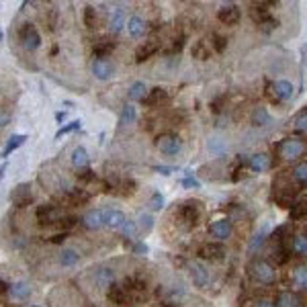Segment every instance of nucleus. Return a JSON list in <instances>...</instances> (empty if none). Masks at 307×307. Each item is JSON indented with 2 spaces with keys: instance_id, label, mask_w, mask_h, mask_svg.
<instances>
[{
  "instance_id": "obj_29",
  "label": "nucleus",
  "mask_w": 307,
  "mask_h": 307,
  "mask_svg": "<svg viewBox=\"0 0 307 307\" xmlns=\"http://www.w3.org/2000/svg\"><path fill=\"white\" fill-rule=\"evenodd\" d=\"M135 119H137V109H135L131 103H127L125 107L121 109V115H119V125H129V123H135Z\"/></svg>"
},
{
  "instance_id": "obj_18",
  "label": "nucleus",
  "mask_w": 307,
  "mask_h": 307,
  "mask_svg": "<svg viewBox=\"0 0 307 307\" xmlns=\"http://www.w3.org/2000/svg\"><path fill=\"white\" fill-rule=\"evenodd\" d=\"M123 27H127V19H125L123 9H119V7L111 9V13H109V29H111V33H121Z\"/></svg>"
},
{
  "instance_id": "obj_2",
  "label": "nucleus",
  "mask_w": 307,
  "mask_h": 307,
  "mask_svg": "<svg viewBox=\"0 0 307 307\" xmlns=\"http://www.w3.org/2000/svg\"><path fill=\"white\" fill-rule=\"evenodd\" d=\"M305 141L303 139H299V137H287V139H283L281 141V145H279V154H281V158L283 160H289V162H293V160H299L303 154H305Z\"/></svg>"
},
{
  "instance_id": "obj_56",
  "label": "nucleus",
  "mask_w": 307,
  "mask_h": 307,
  "mask_svg": "<svg viewBox=\"0 0 307 307\" xmlns=\"http://www.w3.org/2000/svg\"><path fill=\"white\" fill-rule=\"evenodd\" d=\"M5 170H7V162H5L3 166H0V180H3V178H5Z\"/></svg>"
},
{
  "instance_id": "obj_55",
  "label": "nucleus",
  "mask_w": 307,
  "mask_h": 307,
  "mask_svg": "<svg viewBox=\"0 0 307 307\" xmlns=\"http://www.w3.org/2000/svg\"><path fill=\"white\" fill-rule=\"evenodd\" d=\"M55 121H57V123L66 121V113H64V111H57V113H55Z\"/></svg>"
},
{
  "instance_id": "obj_53",
  "label": "nucleus",
  "mask_w": 307,
  "mask_h": 307,
  "mask_svg": "<svg viewBox=\"0 0 307 307\" xmlns=\"http://www.w3.org/2000/svg\"><path fill=\"white\" fill-rule=\"evenodd\" d=\"M254 307H274V303H272V301H268V299H260V301H256V303H254Z\"/></svg>"
},
{
  "instance_id": "obj_51",
  "label": "nucleus",
  "mask_w": 307,
  "mask_h": 307,
  "mask_svg": "<svg viewBox=\"0 0 307 307\" xmlns=\"http://www.w3.org/2000/svg\"><path fill=\"white\" fill-rule=\"evenodd\" d=\"M9 121H11V113H0V127L9 125Z\"/></svg>"
},
{
  "instance_id": "obj_57",
  "label": "nucleus",
  "mask_w": 307,
  "mask_h": 307,
  "mask_svg": "<svg viewBox=\"0 0 307 307\" xmlns=\"http://www.w3.org/2000/svg\"><path fill=\"white\" fill-rule=\"evenodd\" d=\"M0 41H3V29H0Z\"/></svg>"
},
{
  "instance_id": "obj_19",
  "label": "nucleus",
  "mask_w": 307,
  "mask_h": 307,
  "mask_svg": "<svg viewBox=\"0 0 307 307\" xmlns=\"http://www.w3.org/2000/svg\"><path fill=\"white\" fill-rule=\"evenodd\" d=\"M270 156L268 154H252L250 156V160H248V168L252 170V172H256V174H262V172H266L268 168H270Z\"/></svg>"
},
{
  "instance_id": "obj_16",
  "label": "nucleus",
  "mask_w": 307,
  "mask_h": 307,
  "mask_svg": "<svg viewBox=\"0 0 307 307\" xmlns=\"http://www.w3.org/2000/svg\"><path fill=\"white\" fill-rule=\"evenodd\" d=\"M82 223L88 229H101V227H105V209H92V211H88L82 217Z\"/></svg>"
},
{
  "instance_id": "obj_6",
  "label": "nucleus",
  "mask_w": 307,
  "mask_h": 307,
  "mask_svg": "<svg viewBox=\"0 0 307 307\" xmlns=\"http://www.w3.org/2000/svg\"><path fill=\"white\" fill-rule=\"evenodd\" d=\"M232 232H234V225H232V221H229L227 217L215 219V221L209 225V234L215 238V242H219V244H223V242L232 236Z\"/></svg>"
},
{
  "instance_id": "obj_47",
  "label": "nucleus",
  "mask_w": 307,
  "mask_h": 307,
  "mask_svg": "<svg viewBox=\"0 0 307 307\" xmlns=\"http://www.w3.org/2000/svg\"><path fill=\"white\" fill-rule=\"evenodd\" d=\"M182 187H187V189H201V182L193 176H187V178H182Z\"/></svg>"
},
{
  "instance_id": "obj_27",
  "label": "nucleus",
  "mask_w": 307,
  "mask_h": 307,
  "mask_svg": "<svg viewBox=\"0 0 307 307\" xmlns=\"http://www.w3.org/2000/svg\"><path fill=\"white\" fill-rule=\"evenodd\" d=\"M274 307H299V297L291 291H281L279 297H276Z\"/></svg>"
},
{
  "instance_id": "obj_24",
  "label": "nucleus",
  "mask_w": 307,
  "mask_h": 307,
  "mask_svg": "<svg viewBox=\"0 0 307 307\" xmlns=\"http://www.w3.org/2000/svg\"><path fill=\"white\" fill-rule=\"evenodd\" d=\"M145 31H147V25L141 17H131L127 19V33L131 37H143L145 35Z\"/></svg>"
},
{
  "instance_id": "obj_20",
  "label": "nucleus",
  "mask_w": 307,
  "mask_h": 307,
  "mask_svg": "<svg viewBox=\"0 0 307 307\" xmlns=\"http://www.w3.org/2000/svg\"><path fill=\"white\" fill-rule=\"evenodd\" d=\"M158 51H160V45L156 41H143L137 47V51H135V61H137V64H141V61L149 59L151 55H156Z\"/></svg>"
},
{
  "instance_id": "obj_8",
  "label": "nucleus",
  "mask_w": 307,
  "mask_h": 307,
  "mask_svg": "<svg viewBox=\"0 0 307 307\" xmlns=\"http://www.w3.org/2000/svg\"><path fill=\"white\" fill-rule=\"evenodd\" d=\"M199 256H201L203 260H221V258L225 256V246L219 244V242L205 244V246H201Z\"/></svg>"
},
{
  "instance_id": "obj_45",
  "label": "nucleus",
  "mask_w": 307,
  "mask_h": 307,
  "mask_svg": "<svg viewBox=\"0 0 307 307\" xmlns=\"http://www.w3.org/2000/svg\"><path fill=\"white\" fill-rule=\"evenodd\" d=\"M295 127L299 131H307V109H303L297 117H295Z\"/></svg>"
},
{
  "instance_id": "obj_58",
  "label": "nucleus",
  "mask_w": 307,
  "mask_h": 307,
  "mask_svg": "<svg viewBox=\"0 0 307 307\" xmlns=\"http://www.w3.org/2000/svg\"><path fill=\"white\" fill-rule=\"evenodd\" d=\"M31 307H39V305H31Z\"/></svg>"
},
{
  "instance_id": "obj_10",
  "label": "nucleus",
  "mask_w": 307,
  "mask_h": 307,
  "mask_svg": "<svg viewBox=\"0 0 307 307\" xmlns=\"http://www.w3.org/2000/svg\"><path fill=\"white\" fill-rule=\"evenodd\" d=\"M191 276H193V283L199 287V289H205L209 285V270L205 268L203 262L195 260L191 262Z\"/></svg>"
},
{
  "instance_id": "obj_4",
  "label": "nucleus",
  "mask_w": 307,
  "mask_h": 307,
  "mask_svg": "<svg viewBox=\"0 0 307 307\" xmlns=\"http://www.w3.org/2000/svg\"><path fill=\"white\" fill-rule=\"evenodd\" d=\"M156 147L164 154V156H178L180 149H182V141L174 133H164L156 139Z\"/></svg>"
},
{
  "instance_id": "obj_30",
  "label": "nucleus",
  "mask_w": 307,
  "mask_h": 307,
  "mask_svg": "<svg viewBox=\"0 0 307 307\" xmlns=\"http://www.w3.org/2000/svg\"><path fill=\"white\" fill-rule=\"evenodd\" d=\"M9 295L13 299H29L31 297V287L27 283H13L9 287Z\"/></svg>"
},
{
  "instance_id": "obj_17",
  "label": "nucleus",
  "mask_w": 307,
  "mask_h": 307,
  "mask_svg": "<svg viewBox=\"0 0 307 307\" xmlns=\"http://www.w3.org/2000/svg\"><path fill=\"white\" fill-rule=\"evenodd\" d=\"M272 92H274L276 101L287 103V101H291L295 88H293V84H291L289 80H276V82L272 84Z\"/></svg>"
},
{
  "instance_id": "obj_34",
  "label": "nucleus",
  "mask_w": 307,
  "mask_h": 307,
  "mask_svg": "<svg viewBox=\"0 0 307 307\" xmlns=\"http://www.w3.org/2000/svg\"><path fill=\"white\" fill-rule=\"evenodd\" d=\"M145 95H147V88H145L143 82H133V84L129 86V92H127L129 101H143Z\"/></svg>"
},
{
  "instance_id": "obj_31",
  "label": "nucleus",
  "mask_w": 307,
  "mask_h": 307,
  "mask_svg": "<svg viewBox=\"0 0 307 307\" xmlns=\"http://www.w3.org/2000/svg\"><path fill=\"white\" fill-rule=\"evenodd\" d=\"M291 248H293V252H295L297 256L307 258V234H297V236H293Z\"/></svg>"
},
{
  "instance_id": "obj_41",
  "label": "nucleus",
  "mask_w": 307,
  "mask_h": 307,
  "mask_svg": "<svg viewBox=\"0 0 307 307\" xmlns=\"http://www.w3.org/2000/svg\"><path fill=\"white\" fill-rule=\"evenodd\" d=\"M209 43H211L213 51H217V53H223V51H225V47H227V39H225V37H221V35H217V33L213 35V41H209Z\"/></svg>"
},
{
  "instance_id": "obj_46",
  "label": "nucleus",
  "mask_w": 307,
  "mask_h": 307,
  "mask_svg": "<svg viewBox=\"0 0 307 307\" xmlns=\"http://www.w3.org/2000/svg\"><path fill=\"white\" fill-rule=\"evenodd\" d=\"M264 236H266V232L262 229L260 234H256V236L252 238V242H250V246H248V250H250V252H254L256 248H260V246H262V242H264Z\"/></svg>"
},
{
  "instance_id": "obj_48",
  "label": "nucleus",
  "mask_w": 307,
  "mask_h": 307,
  "mask_svg": "<svg viewBox=\"0 0 307 307\" xmlns=\"http://www.w3.org/2000/svg\"><path fill=\"white\" fill-rule=\"evenodd\" d=\"M133 252H135L137 256H143V254H147V246H145L143 242H135V246H133Z\"/></svg>"
},
{
  "instance_id": "obj_52",
  "label": "nucleus",
  "mask_w": 307,
  "mask_h": 307,
  "mask_svg": "<svg viewBox=\"0 0 307 307\" xmlns=\"http://www.w3.org/2000/svg\"><path fill=\"white\" fill-rule=\"evenodd\" d=\"M74 223H76V219H74V217H66V219H64V221H61L59 225H61V227H64V229H70V227H72Z\"/></svg>"
},
{
  "instance_id": "obj_42",
  "label": "nucleus",
  "mask_w": 307,
  "mask_h": 307,
  "mask_svg": "<svg viewBox=\"0 0 307 307\" xmlns=\"http://www.w3.org/2000/svg\"><path fill=\"white\" fill-rule=\"evenodd\" d=\"M164 195H160L158 191L156 193H151V197H149V207L154 209V211H162L164 209Z\"/></svg>"
},
{
  "instance_id": "obj_1",
  "label": "nucleus",
  "mask_w": 307,
  "mask_h": 307,
  "mask_svg": "<svg viewBox=\"0 0 307 307\" xmlns=\"http://www.w3.org/2000/svg\"><path fill=\"white\" fill-rule=\"evenodd\" d=\"M201 215H203V207L199 201H184L178 211H176V217L184 227H195L201 221Z\"/></svg>"
},
{
  "instance_id": "obj_36",
  "label": "nucleus",
  "mask_w": 307,
  "mask_h": 307,
  "mask_svg": "<svg viewBox=\"0 0 307 307\" xmlns=\"http://www.w3.org/2000/svg\"><path fill=\"white\" fill-rule=\"evenodd\" d=\"M154 229V217L147 213H141L137 217V232H143V234H149Z\"/></svg>"
},
{
  "instance_id": "obj_26",
  "label": "nucleus",
  "mask_w": 307,
  "mask_h": 307,
  "mask_svg": "<svg viewBox=\"0 0 307 307\" xmlns=\"http://www.w3.org/2000/svg\"><path fill=\"white\" fill-rule=\"evenodd\" d=\"M25 139H27V135L25 133H15V135H11L9 137V141H7V145H5V149H3V154L0 156L3 158H9L11 154L15 151V149H19L23 143H25Z\"/></svg>"
},
{
  "instance_id": "obj_32",
  "label": "nucleus",
  "mask_w": 307,
  "mask_h": 307,
  "mask_svg": "<svg viewBox=\"0 0 307 307\" xmlns=\"http://www.w3.org/2000/svg\"><path fill=\"white\" fill-rule=\"evenodd\" d=\"M115 49V43L113 41H107V39H99L92 47V53L97 55V59H105V55H109L111 51Z\"/></svg>"
},
{
  "instance_id": "obj_15",
  "label": "nucleus",
  "mask_w": 307,
  "mask_h": 307,
  "mask_svg": "<svg viewBox=\"0 0 307 307\" xmlns=\"http://www.w3.org/2000/svg\"><path fill=\"white\" fill-rule=\"evenodd\" d=\"M92 74L99 80H111L115 74V66L107 59H95L92 61Z\"/></svg>"
},
{
  "instance_id": "obj_9",
  "label": "nucleus",
  "mask_w": 307,
  "mask_h": 307,
  "mask_svg": "<svg viewBox=\"0 0 307 307\" xmlns=\"http://www.w3.org/2000/svg\"><path fill=\"white\" fill-rule=\"evenodd\" d=\"M129 219L125 217L123 211H117V209H105V227H111V229H117L121 232L123 225H125Z\"/></svg>"
},
{
  "instance_id": "obj_25",
  "label": "nucleus",
  "mask_w": 307,
  "mask_h": 307,
  "mask_svg": "<svg viewBox=\"0 0 307 307\" xmlns=\"http://www.w3.org/2000/svg\"><path fill=\"white\" fill-rule=\"evenodd\" d=\"M250 121H252L254 127H266V125H270V123H272V117H270V113H268L264 107H256V109L252 111Z\"/></svg>"
},
{
  "instance_id": "obj_28",
  "label": "nucleus",
  "mask_w": 307,
  "mask_h": 307,
  "mask_svg": "<svg viewBox=\"0 0 307 307\" xmlns=\"http://www.w3.org/2000/svg\"><path fill=\"white\" fill-rule=\"evenodd\" d=\"M293 285L299 291H307V264H301L293 270Z\"/></svg>"
},
{
  "instance_id": "obj_50",
  "label": "nucleus",
  "mask_w": 307,
  "mask_h": 307,
  "mask_svg": "<svg viewBox=\"0 0 307 307\" xmlns=\"http://www.w3.org/2000/svg\"><path fill=\"white\" fill-rule=\"evenodd\" d=\"M66 240V232H61V234H55V236H51V244H61V242H64Z\"/></svg>"
},
{
  "instance_id": "obj_11",
  "label": "nucleus",
  "mask_w": 307,
  "mask_h": 307,
  "mask_svg": "<svg viewBox=\"0 0 307 307\" xmlns=\"http://www.w3.org/2000/svg\"><path fill=\"white\" fill-rule=\"evenodd\" d=\"M57 199L61 203H66V205H84V203L90 201V193H86L82 189H70L64 195H59Z\"/></svg>"
},
{
  "instance_id": "obj_44",
  "label": "nucleus",
  "mask_w": 307,
  "mask_h": 307,
  "mask_svg": "<svg viewBox=\"0 0 307 307\" xmlns=\"http://www.w3.org/2000/svg\"><path fill=\"white\" fill-rule=\"evenodd\" d=\"M135 234H137V223L135 221H127L125 225H123V229H121L123 238H135Z\"/></svg>"
},
{
  "instance_id": "obj_22",
  "label": "nucleus",
  "mask_w": 307,
  "mask_h": 307,
  "mask_svg": "<svg viewBox=\"0 0 307 307\" xmlns=\"http://www.w3.org/2000/svg\"><path fill=\"white\" fill-rule=\"evenodd\" d=\"M191 55H193L195 59H199V61H207V59L213 55V47H211V43H207L205 39H199V41L193 43Z\"/></svg>"
},
{
  "instance_id": "obj_23",
  "label": "nucleus",
  "mask_w": 307,
  "mask_h": 307,
  "mask_svg": "<svg viewBox=\"0 0 307 307\" xmlns=\"http://www.w3.org/2000/svg\"><path fill=\"white\" fill-rule=\"evenodd\" d=\"M168 99V92H166V88H160V86H156V88H151V90H147V95H145V99L141 101L145 107H156V105H160L162 101H166Z\"/></svg>"
},
{
  "instance_id": "obj_37",
  "label": "nucleus",
  "mask_w": 307,
  "mask_h": 307,
  "mask_svg": "<svg viewBox=\"0 0 307 307\" xmlns=\"http://www.w3.org/2000/svg\"><path fill=\"white\" fill-rule=\"evenodd\" d=\"M99 23V17H97V9L95 7H86L84 9V25L88 29H95Z\"/></svg>"
},
{
  "instance_id": "obj_38",
  "label": "nucleus",
  "mask_w": 307,
  "mask_h": 307,
  "mask_svg": "<svg viewBox=\"0 0 307 307\" xmlns=\"http://www.w3.org/2000/svg\"><path fill=\"white\" fill-rule=\"evenodd\" d=\"M82 127V123L76 119V121H70V123H66L64 127H59L57 129V133H55V139H61V135H68V133H72V131H76V129H80Z\"/></svg>"
},
{
  "instance_id": "obj_43",
  "label": "nucleus",
  "mask_w": 307,
  "mask_h": 307,
  "mask_svg": "<svg viewBox=\"0 0 307 307\" xmlns=\"http://www.w3.org/2000/svg\"><path fill=\"white\" fill-rule=\"evenodd\" d=\"M76 176H78L80 182H92V180H97L95 170H90V168H82V170H78Z\"/></svg>"
},
{
  "instance_id": "obj_21",
  "label": "nucleus",
  "mask_w": 307,
  "mask_h": 307,
  "mask_svg": "<svg viewBox=\"0 0 307 307\" xmlns=\"http://www.w3.org/2000/svg\"><path fill=\"white\" fill-rule=\"evenodd\" d=\"M107 299L111 303H115V305H125L129 301V295H127V291H125V287H123V285L113 283L109 287V291H107Z\"/></svg>"
},
{
  "instance_id": "obj_54",
  "label": "nucleus",
  "mask_w": 307,
  "mask_h": 307,
  "mask_svg": "<svg viewBox=\"0 0 307 307\" xmlns=\"http://www.w3.org/2000/svg\"><path fill=\"white\" fill-rule=\"evenodd\" d=\"M9 287H11V285H7V283H5L3 279H0V295H5V293H9Z\"/></svg>"
},
{
  "instance_id": "obj_5",
  "label": "nucleus",
  "mask_w": 307,
  "mask_h": 307,
  "mask_svg": "<svg viewBox=\"0 0 307 307\" xmlns=\"http://www.w3.org/2000/svg\"><path fill=\"white\" fill-rule=\"evenodd\" d=\"M19 37H21L23 45H25L29 51H35V49L41 45V35L37 33L35 25H31V23H25V27H21Z\"/></svg>"
},
{
  "instance_id": "obj_14",
  "label": "nucleus",
  "mask_w": 307,
  "mask_h": 307,
  "mask_svg": "<svg viewBox=\"0 0 307 307\" xmlns=\"http://www.w3.org/2000/svg\"><path fill=\"white\" fill-rule=\"evenodd\" d=\"M35 215H37V219L41 223H55L61 217V211L55 205H39Z\"/></svg>"
},
{
  "instance_id": "obj_7",
  "label": "nucleus",
  "mask_w": 307,
  "mask_h": 307,
  "mask_svg": "<svg viewBox=\"0 0 307 307\" xmlns=\"http://www.w3.org/2000/svg\"><path fill=\"white\" fill-rule=\"evenodd\" d=\"M11 201L15 207H27L31 205V201H33V195H31V187L29 184H19V187H15L11 191Z\"/></svg>"
},
{
  "instance_id": "obj_12",
  "label": "nucleus",
  "mask_w": 307,
  "mask_h": 307,
  "mask_svg": "<svg viewBox=\"0 0 307 307\" xmlns=\"http://www.w3.org/2000/svg\"><path fill=\"white\" fill-rule=\"evenodd\" d=\"M217 19L223 25H238V21L242 19V11L236 5H223L217 11Z\"/></svg>"
},
{
  "instance_id": "obj_39",
  "label": "nucleus",
  "mask_w": 307,
  "mask_h": 307,
  "mask_svg": "<svg viewBox=\"0 0 307 307\" xmlns=\"http://www.w3.org/2000/svg\"><path fill=\"white\" fill-rule=\"evenodd\" d=\"M293 178L301 184H307V162H299L295 168H293Z\"/></svg>"
},
{
  "instance_id": "obj_40",
  "label": "nucleus",
  "mask_w": 307,
  "mask_h": 307,
  "mask_svg": "<svg viewBox=\"0 0 307 307\" xmlns=\"http://www.w3.org/2000/svg\"><path fill=\"white\" fill-rule=\"evenodd\" d=\"M97 283L103 285V287H111V285H113V270H111V268H103V270L97 274Z\"/></svg>"
},
{
  "instance_id": "obj_35",
  "label": "nucleus",
  "mask_w": 307,
  "mask_h": 307,
  "mask_svg": "<svg viewBox=\"0 0 307 307\" xmlns=\"http://www.w3.org/2000/svg\"><path fill=\"white\" fill-rule=\"evenodd\" d=\"M78 260H80V254L76 250H61V254H59L61 266H74V264H78Z\"/></svg>"
},
{
  "instance_id": "obj_33",
  "label": "nucleus",
  "mask_w": 307,
  "mask_h": 307,
  "mask_svg": "<svg viewBox=\"0 0 307 307\" xmlns=\"http://www.w3.org/2000/svg\"><path fill=\"white\" fill-rule=\"evenodd\" d=\"M88 151L84 149V147H76L74 151H72V164L78 168V170H82V168H88Z\"/></svg>"
},
{
  "instance_id": "obj_3",
  "label": "nucleus",
  "mask_w": 307,
  "mask_h": 307,
  "mask_svg": "<svg viewBox=\"0 0 307 307\" xmlns=\"http://www.w3.org/2000/svg\"><path fill=\"white\" fill-rule=\"evenodd\" d=\"M250 270H252L254 281H258L262 285H272L276 281V270H274V266L268 260H256L250 266Z\"/></svg>"
},
{
  "instance_id": "obj_49",
  "label": "nucleus",
  "mask_w": 307,
  "mask_h": 307,
  "mask_svg": "<svg viewBox=\"0 0 307 307\" xmlns=\"http://www.w3.org/2000/svg\"><path fill=\"white\" fill-rule=\"evenodd\" d=\"M154 170H156L158 174H164V176H170V174L174 172L170 166H154Z\"/></svg>"
},
{
  "instance_id": "obj_13",
  "label": "nucleus",
  "mask_w": 307,
  "mask_h": 307,
  "mask_svg": "<svg viewBox=\"0 0 307 307\" xmlns=\"http://www.w3.org/2000/svg\"><path fill=\"white\" fill-rule=\"evenodd\" d=\"M252 19H254V23L264 31V33H268V31H272V29L279 27V21H276L274 17H270V15L266 13V9H260L258 13L252 11Z\"/></svg>"
}]
</instances>
